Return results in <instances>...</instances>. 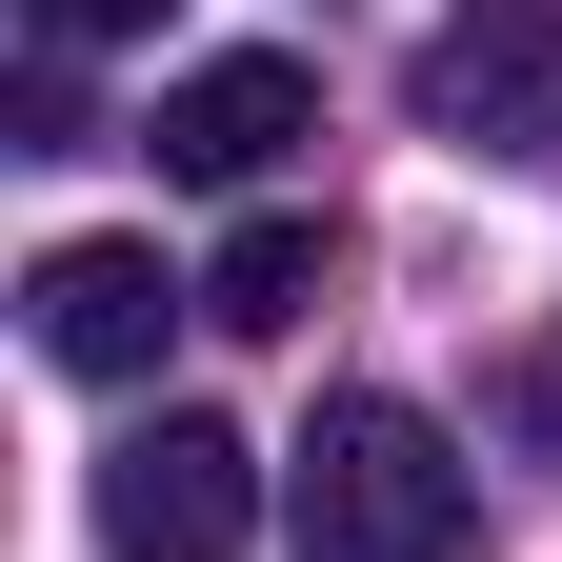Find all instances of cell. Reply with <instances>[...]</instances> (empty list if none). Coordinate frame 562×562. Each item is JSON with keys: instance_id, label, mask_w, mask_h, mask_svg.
I'll list each match as a JSON object with an SVG mask.
<instances>
[{"instance_id": "1", "label": "cell", "mask_w": 562, "mask_h": 562, "mask_svg": "<svg viewBox=\"0 0 562 562\" xmlns=\"http://www.w3.org/2000/svg\"><path fill=\"white\" fill-rule=\"evenodd\" d=\"M281 522H302V562H462L482 542V462L402 382H341L302 442H281Z\"/></svg>"}, {"instance_id": "2", "label": "cell", "mask_w": 562, "mask_h": 562, "mask_svg": "<svg viewBox=\"0 0 562 562\" xmlns=\"http://www.w3.org/2000/svg\"><path fill=\"white\" fill-rule=\"evenodd\" d=\"M241 522H261V442L241 422L161 402L140 442H101V562H241Z\"/></svg>"}, {"instance_id": "3", "label": "cell", "mask_w": 562, "mask_h": 562, "mask_svg": "<svg viewBox=\"0 0 562 562\" xmlns=\"http://www.w3.org/2000/svg\"><path fill=\"white\" fill-rule=\"evenodd\" d=\"M402 101L442 140H482V161H522V140H562V21L542 0H462V21L402 60Z\"/></svg>"}, {"instance_id": "4", "label": "cell", "mask_w": 562, "mask_h": 562, "mask_svg": "<svg viewBox=\"0 0 562 562\" xmlns=\"http://www.w3.org/2000/svg\"><path fill=\"white\" fill-rule=\"evenodd\" d=\"M302 140H322V81H302L281 41H241V60H181V81H161L140 161H161V181H281Z\"/></svg>"}, {"instance_id": "5", "label": "cell", "mask_w": 562, "mask_h": 562, "mask_svg": "<svg viewBox=\"0 0 562 562\" xmlns=\"http://www.w3.org/2000/svg\"><path fill=\"white\" fill-rule=\"evenodd\" d=\"M21 322H41L60 382H140V362H161V322H181V281H161V241H41Z\"/></svg>"}, {"instance_id": "6", "label": "cell", "mask_w": 562, "mask_h": 562, "mask_svg": "<svg viewBox=\"0 0 562 562\" xmlns=\"http://www.w3.org/2000/svg\"><path fill=\"white\" fill-rule=\"evenodd\" d=\"M302 302H322V222H302V201H261V222H241L222 261H201V322H241V341H281Z\"/></svg>"}, {"instance_id": "7", "label": "cell", "mask_w": 562, "mask_h": 562, "mask_svg": "<svg viewBox=\"0 0 562 562\" xmlns=\"http://www.w3.org/2000/svg\"><path fill=\"white\" fill-rule=\"evenodd\" d=\"M21 21H41V60H81V41H140L161 0H21Z\"/></svg>"}]
</instances>
